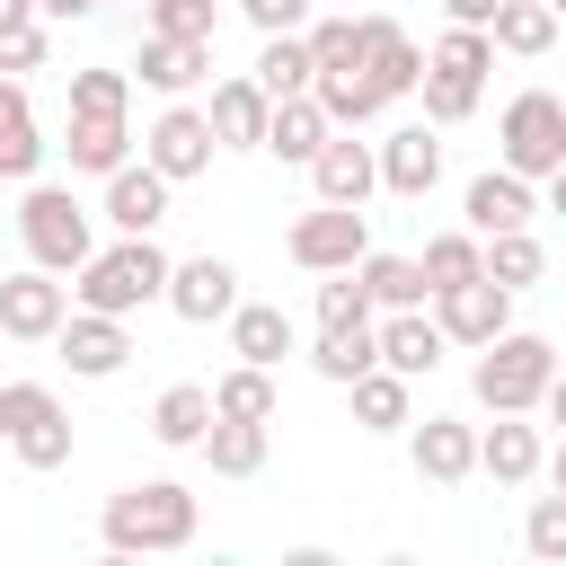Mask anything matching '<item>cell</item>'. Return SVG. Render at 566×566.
<instances>
[{"label": "cell", "mask_w": 566, "mask_h": 566, "mask_svg": "<svg viewBox=\"0 0 566 566\" xmlns=\"http://www.w3.org/2000/svg\"><path fill=\"white\" fill-rule=\"evenodd\" d=\"M486 35H495V53H522V62H539V53L557 44V9H548V0H495Z\"/></svg>", "instance_id": "f546056e"}, {"label": "cell", "mask_w": 566, "mask_h": 566, "mask_svg": "<svg viewBox=\"0 0 566 566\" xmlns=\"http://www.w3.org/2000/svg\"><path fill=\"white\" fill-rule=\"evenodd\" d=\"M0 442L27 460V469H62L71 460V416L44 380H0Z\"/></svg>", "instance_id": "8992f818"}, {"label": "cell", "mask_w": 566, "mask_h": 566, "mask_svg": "<svg viewBox=\"0 0 566 566\" xmlns=\"http://www.w3.org/2000/svg\"><path fill=\"white\" fill-rule=\"evenodd\" d=\"M460 212H469V230H478V239H495V230H531L539 195H531V177H513V168H486V177H469Z\"/></svg>", "instance_id": "9a60e30c"}, {"label": "cell", "mask_w": 566, "mask_h": 566, "mask_svg": "<svg viewBox=\"0 0 566 566\" xmlns=\"http://www.w3.org/2000/svg\"><path fill=\"white\" fill-rule=\"evenodd\" d=\"M407 460H416V478L460 486V478L478 469V424H460V416H424V424L407 433Z\"/></svg>", "instance_id": "2e32d148"}, {"label": "cell", "mask_w": 566, "mask_h": 566, "mask_svg": "<svg viewBox=\"0 0 566 566\" xmlns=\"http://www.w3.org/2000/svg\"><path fill=\"white\" fill-rule=\"evenodd\" d=\"M442 9H451V27H486L495 18V0H442Z\"/></svg>", "instance_id": "7dc6e473"}, {"label": "cell", "mask_w": 566, "mask_h": 566, "mask_svg": "<svg viewBox=\"0 0 566 566\" xmlns=\"http://www.w3.org/2000/svg\"><path fill=\"white\" fill-rule=\"evenodd\" d=\"M310 97L327 106V124H336V133H363V124L389 106V97H380L363 71H318V80H310Z\"/></svg>", "instance_id": "1f68e13d"}, {"label": "cell", "mask_w": 566, "mask_h": 566, "mask_svg": "<svg viewBox=\"0 0 566 566\" xmlns=\"http://www.w3.org/2000/svg\"><path fill=\"white\" fill-rule=\"evenodd\" d=\"M354 274H363L371 310H424V301H433V292H424V265H416V256H380V248H363V256H354Z\"/></svg>", "instance_id": "83f0119b"}, {"label": "cell", "mask_w": 566, "mask_h": 566, "mask_svg": "<svg viewBox=\"0 0 566 566\" xmlns=\"http://www.w3.org/2000/svg\"><path fill=\"white\" fill-rule=\"evenodd\" d=\"M310 186H318V203H371V186H380V159H371V142H354V133H327V142H318V159H310Z\"/></svg>", "instance_id": "5bb4252c"}, {"label": "cell", "mask_w": 566, "mask_h": 566, "mask_svg": "<svg viewBox=\"0 0 566 566\" xmlns=\"http://www.w3.org/2000/svg\"><path fill=\"white\" fill-rule=\"evenodd\" d=\"M539 407H548V424H566V371H548V389H539Z\"/></svg>", "instance_id": "c3c4849f"}, {"label": "cell", "mask_w": 566, "mask_h": 566, "mask_svg": "<svg viewBox=\"0 0 566 566\" xmlns=\"http://www.w3.org/2000/svg\"><path fill=\"white\" fill-rule=\"evenodd\" d=\"M0 71H9V80L44 71V27H35V18H27V27H0Z\"/></svg>", "instance_id": "f6af8a7d"}, {"label": "cell", "mask_w": 566, "mask_h": 566, "mask_svg": "<svg viewBox=\"0 0 566 566\" xmlns=\"http://www.w3.org/2000/svg\"><path fill=\"white\" fill-rule=\"evenodd\" d=\"M548 9H557V18H566V0H548Z\"/></svg>", "instance_id": "db71d44e"}, {"label": "cell", "mask_w": 566, "mask_h": 566, "mask_svg": "<svg viewBox=\"0 0 566 566\" xmlns=\"http://www.w3.org/2000/svg\"><path fill=\"white\" fill-rule=\"evenodd\" d=\"M539 186H548V212H566V159H557V168H548Z\"/></svg>", "instance_id": "f907efd6"}, {"label": "cell", "mask_w": 566, "mask_h": 566, "mask_svg": "<svg viewBox=\"0 0 566 566\" xmlns=\"http://www.w3.org/2000/svg\"><path fill=\"white\" fill-rule=\"evenodd\" d=\"M310 363H318V380H363L371 363H380V336L371 327H318V345H310Z\"/></svg>", "instance_id": "836d02e7"}, {"label": "cell", "mask_w": 566, "mask_h": 566, "mask_svg": "<svg viewBox=\"0 0 566 566\" xmlns=\"http://www.w3.org/2000/svg\"><path fill=\"white\" fill-rule=\"evenodd\" d=\"M327 133H336V124H327V106L301 88V97H274V106H265V142H256V150H274L283 168H310Z\"/></svg>", "instance_id": "e0dca14e"}, {"label": "cell", "mask_w": 566, "mask_h": 566, "mask_svg": "<svg viewBox=\"0 0 566 566\" xmlns=\"http://www.w3.org/2000/svg\"><path fill=\"white\" fill-rule=\"evenodd\" d=\"M424 71H451V80H478V88H486V71H495V35H486V27H451V35L424 53Z\"/></svg>", "instance_id": "74e56055"}, {"label": "cell", "mask_w": 566, "mask_h": 566, "mask_svg": "<svg viewBox=\"0 0 566 566\" xmlns=\"http://www.w3.org/2000/svg\"><path fill=\"white\" fill-rule=\"evenodd\" d=\"M433 327H442L451 345H469V354H478L486 336H504V327H513V292H504L495 274H469V283H442V292H433Z\"/></svg>", "instance_id": "ba28073f"}, {"label": "cell", "mask_w": 566, "mask_h": 566, "mask_svg": "<svg viewBox=\"0 0 566 566\" xmlns=\"http://www.w3.org/2000/svg\"><path fill=\"white\" fill-rule=\"evenodd\" d=\"M539 469H548V486H557V495H566V442H557V451H548V460H539Z\"/></svg>", "instance_id": "f5cc1de1"}, {"label": "cell", "mask_w": 566, "mask_h": 566, "mask_svg": "<svg viewBox=\"0 0 566 566\" xmlns=\"http://www.w3.org/2000/svg\"><path fill=\"white\" fill-rule=\"evenodd\" d=\"M221 327H230V354H239V363H265V371H274V363L292 354V318H283L274 301H239Z\"/></svg>", "instance_id": "4316f807"}, {"label": "cell", "mask_w": 566, "mask_h": 566, "mask_svg": "<svg viewBox=\"0 0 566 566\" xmlns=\"http://www.w3.org/2000/svg\"><path fill=\"white\" fill-rule=\"evenodd\" d=\"M18 239H27V256H35L44 274H80L88 248H97L80 195H71V186H35V177H27V203H18Z\"/></svg>", "instance_id": "277c9868"}, {"label": "cell", "mask_w": 566, "mask_h": 566, "mask_svg": "<svg viewBox=\"0 0 566 566\" xmlns=\"http://www.w3.org/2000/svg\"><path fill=\"white\" fill-rule=\"evenodd\" d=\"M363 80H371L380 97H407V88L424 80V53L407 44V27H389V18H363Z\"/></svg>", "instance_id": "ffe728a7"}, {"label": "cell", "mask_w": 566, "mask_h": 566, "mask_svg": "<svg viewBox=\"0 0 566 566\" xmlns=\"http://www.w3.org/2000/svg\"><path fill=\"white\" fill-rule=\"evenodd\" d=\"M345 389H354V424H363V433H398V424H416V416H407V407H416V380H407V371L371 363V371L345 380Z\"/></svg>", "instance_id": "d4e9b609"}, {"label": "cell", "mask_w": 566, "mask_h": 566, "mask_svg": "<svg viewBox=\"0 0 566 566\" xmlns=\"http://www.w3.org/2000/svg\"><path fill=\"white\" fill-rule=\"evenodd\" d=\"M539 460H548V451H539V424H531V416H495V424L478 433V469H486L495 486H531Z\"/></svg>", "instance_id": "d6986e66"}, {"label": "cell", "mask_w": 566, "mask_h": 566, "mask_svg": "<svg viewBox=\"0 0 566 566\" xmlns=\"http://www.w3.org/2000/svg\"><path fill=\"white\" fill-rule=\"evenodd\" d=\"M53 354H62L80 380H115V371L133 363V336H124V318H106V310H71V318L53 327Z\"/></svg>", "instance_id": "8fae6325"}, {"label": "cell", "mask_w": 566, "mask_h": 566, "mask_svg": "<svg viewBox=\"0 0 566 566\" xmlns=\"http://www.w3.org/2000/svg\"><path fill=\"white\" fill-rule=\"evenodd\" d=\"M35 18V0H0V27H27Z\"/></svg>", "instance_id": "816d5d0a"}, {"label": "cell", "mask_w": 566, "mask_h": 566, "mask_svg": "<svg viewBox=\"0 0 566 566\" xmlns=\"http://www.w3.org/2000/svg\"><path fill=\"white\" fill-rule=\"evenodd\" d=\"M301 44H310L318 71H363V18H318Z\"/></svg>", "instance_id": "ab89813d"}, {"label": "cell", "mask_w": 566, "mask_h": 566, "mask_svg": "<svg viewBox=\"0 0 566 566\" xmlns=\"http://www.w3.org/2000/svg\"><path fill=\"white\" fill-rule=\"evenodd\" d=\"M522 548L548 557V566H566V495H539V504L522 513Z\"/></svg>", "instance_id": "7bdbcfd3"}, {"label": "cell", "mask_w": 566, "mask_h": 566, "mask_svg": "<svg viewBox=\"0 0 566 566\" xmlns=\"http://www.w3.org/2000/svg\"><path fill=\"white\" fill-rule=\"evenodd\" d=\"M142 18H150V35H195V44H212V0H142Z\"/></svg>", "instance_id": "ee69618b"}, {"label": "cell", "mask_w": 566, "mask_h": 566, "mask_svg": "<svg viewBox=\"0 0 566 566\" xmlns=\"http://www.w3.org/2000/svg\"><path fill=\"white\" fill-rule=\"evenodd\" d=\"M548 371H557V345H548V336H531V327H504V336H486V345H478L469 389H478V407H486V416H531V407H539V389H548Z\"/></svg>", "instance_id": "3957f363"}, {"label": "cell", "mask_w": 566, "mask_h": 566, "mask_svg": "<svg viewBox=\"0 0 566 566\" xmlns=\"http://www.w3.org/2000/svg\"><path fill=\"white\" fill-rule=\"evenodd\" d=\"M318 327H371V292H363L354 265H336V274L318 283Z\"/></svg>", "instance_id": "60d3db41"}, {"label": "cell", "mask_w": 566, "mask_h": 566, "mask_svg": "<svg viewBox=\"0 0 566 566\" xmlns=\"http://www.w3.org/2000/svg\"><path fill=\"white\" fill-rule=\"evenodd\" d=\"M195 80H212V44H195V35H142V88L186 97Z\"/></svg>", "instance_id": "7402d4cb"}, {"label": "cell", "mask_w": 566, "mask_h": 566, "mask_svg": "<svg viewBox=\"0 0 566 566\" xmlns=\"http://www.w3.org/2000/svg\"><path fill=\"white\" fill-rule=\"evenodd\" d=\"M212 150H221V142H212V115H203V106H159V124L142 133V159H150L168 186L203 177V168H212Z\"/></svg>", "instance_id": "9c48e42d"}, {"label": "cell", "mask_w": 566, "mask_h": 566, "mask_svg": "<svg viewBox=\"0 0 566 566\" xmlns=\"http://www.w3.org/2000/svg\"><path fill=\"white\" fill-rule=\"evenodd\" d=\"M248 80H256L265 97H301V88L318 80V62H310V44H301V35H265V44H256V71H248Z\"/></svg>", "instance_id": "d6a6232c"}, {"label": "cell", "mask_w": 566, "mask_h": 566, "mask_svg": "<svg viewBox=\"0 0 566 566\" xmlns=\"http://www.w3.org/2000/svg\"><path fill=\"white\" fill-rule=\"evenodd\" d=\"M62 318H71V283H53L44 265H27V274L0 283V336H18V345H53Z\"/></svg>", "instance_id": "30bf717a"}, {"label": "cell", "mask_w": 566, "mask_h": 566, "mask_svg": "<svg viewBox=\"0 0 566 566\" xmlns=\"http://www.w3.org/2000/svg\"><path fill=\"white\" fill-rule=\"evenodd\" d=\"M239 9H248L256 35H301L310 27V0H239Z\"/></svg>", "instance_id": "bcb514c9"}, {"label": "cell", "mask_w": 566, "mask_h": 566, "mask_svg": "<svg viewBox=\"0 0 566 566\" xmlns=\"http://www.w3.org/2000/svg\"><path fill=\"white\" fill-rule=\"evenodd\" d=\"M168 310H177L186 327L230 318V310H239V265H230V256H186V265H168Z\"/></svg>", "instance_id": "7c38bea8"}, {"label": "cell", "mask_w": 566, "mask_h": 566, "mask_svg": "<svg viewBox=\"0 0 566 566\" xmlns=\"http://www.w3.org/2000/svg\"><path fill=\"white\" fill-rule=\"evenodd\" d=\"M486 274H495L504 292H531V283L548 274V248H539L531 230H495V239H486Z\"/></svg>", "instance_id": "8d00e7d4"}, {"label": "cell", "mask_w": 566, "mask_h": 566, "mask_svg": "<svg viewBox=\"0 0 566 566\" xmlns=\"http://www.w3.org/2000/svg\"><path fill=\"white\" fill-rule=\"evenodd\" d=\"M212 416H248V424H274V371L265 363H230L212 380Z\"/></svg>", "instance_id": "e575fe53"}, {"label": "cell", "mask_w": 566, "mask_h": 566, "mask_svg": "<svg viewBox=\"0 0 566 566\" xmlns=\"http://www.w3.org/2000/svg\"><path fill=\"white\" fill-rule=\"evenodd\" d=\"M363 248H371L363 203H318V212H301V221L283 230V256H292V265H310V274H336V265H354Z\"/></svg>", "instance_id": "52a82bcc"}, {"label": "cell", "mask_w": 566, "mask_h": 566, "mask_svg": "<svg viewBox=\"0 0 566 566\" xmlns=\"http://www.w3.org/2000/svg\"><path fill=\"white\" fill-rule=\"evenodd\" d=\"M424 292H442V283H469V274H486V239L478 230H442V239H424Z\"/></svg>", "instance_id": "d590c367"}, {"label": "cell", "mask_w": 566, "mask_h": 566, "mask_svg": "<svg viewBox=\"0 0 566 566\" xmlns=\"http://www.w3.org/2000/svg\"><path fill=\"white\" fill-rule=\"evenodd\" d=\"M62 150H71V168H88V177H115V168L133 159V124H124V115H71Z\"/></svg>", "instance_id": "484cf974"}, {"label": "cell", "mask_w": 566, "mask_h": 566, "mask_svg": "<svg viewBox=\"0 0 566 566\" xmlns=\"http://www.w3.org/2000/svg\"><path fill=\"white\" fill-rule=\"evenodd\" d=\"M495 150H504L513 177L539 186V177L566 159V97H557V88H522V97L504 106V124H495Z\"/></svg>", "instance_id": "5b68a950"}, {"label": "cell", "mask_w": 566, "mask_h": 566, "mask_svg": "<svg viewBox=\"0 0 566 566\" xmlns=\"http://www.w3.org/2000/svg\"><path fill=\"white\" fill-rule=\"evenodd\" d=\"M265 106H274V97H265L248 71L212 80V106H203V115H212V142H221V150H256V142H265Z\"/></svg>", "instance_id": "ac0fdd59"}, {"label": "cell", "mask_w": 566, "mask_h": 566, "mask_svg": "<svg viewBox=\"0 0 566 566\" xmlns=\"http://www.w3.org/2000/svg\"><path fill=\"white\" fill-rule=\"evenodd\" d=\"M416 88H424V124H433V133H442V124H469V115H478V80H451V71H424Z\"/></svg>", "instance_id": "b9f144b4"}, {"label": "cell", "mask_w": 566, "mask_h": 566, "mask_svg": "<svg viewBox=\"0 0 566 566\" xmlns=\"http://www.w3.org/2000/svg\"><path fill=\"white\" fill-rule=\"evenodd\" d=\"M71 301H80V310H106V318H133V310L168 301V256H159V239H150V230H124L115 248H88Z\"/></svg>", "instance_id": "6da1fadb"}, {"label": "cell", "mask_w": 566, "mask_h": 566, "mask_svg": "<svg viewBox=\"0 0 566 566\" xmlns=\"http://www.w3.org/2000/svg\"><path fill=\"white\" fill-rule=\"evenodd\" d=\"M371 159H380V186L389 195H433V177H442V142H433V124H398L389 142H371Z\"/></svg>", "instance_id": "4fadbf2b"}, {"label": "cell", "mask_w": 566, "mask_h": 566, "mask_svg": "<svg viewBox=\"0 0 566 566\" xmlns=\"http://www.w3.org/2000/svg\"><path fill=\"white\" fill-rule=\"evenodd\" d=\"M106 221H115V230H159V221H168V177H159L150 159H142V168L124 159V168L106 177Z\"/></svg>", "instance_id": "603a6c76"}, {"label": "cell", "mask_w": 566, "mask_h": 566, "mask_svg": "<svg viewBox=\"0 0 566 566\" xmlns=\"http://www.w3.org/2000/svg\"><path fill=\"white\" fill-rule=\"evenodd\" d=\"M124 106H133V71H115V62L71 71V115H124Z\"/></svg>", "instance_id": "f35d334b"}, {"label": "cell", "mask_w": 566, "mask_h": 566, "mask_svg": "<svg viewBox=\"0 0 566 566\" xmlns=\"http://www.w3.org/2000/svg\"><path fill=\"white\" fill-rule=\"evenodd\" d=\"M44 168V133H35V106H27V80L0 71V177H35Z\"/></svg>", "instance_id": "cb8c5ba5"}, {"label": "cell", "mask_w": 566, "mask_h": 566, "mask_svg": "<svg viewBox=\"0 0 566 566\" xmlns=\"http://www.w3.org/2000/svg\"><path fill=\"white\" fill-rule=\"evenodd\" d=\"M106 548L115 557H159V548H186L195 539V495L177 478H142V486H115L106 513H97Z\"/></svg>", "instance_id": "7a4b0ae2"}, {"label": "cell", "mask_w": 566, "mask_h": 566, "mask_svg": "<svg viewBox=\"0 0 566 566\" xmlns=\"http://www.w3.org/2000/svg\"><path fill=\"white\" fill-rule=\"evenodd\" d=\"M203 424H212V389H203V380H177V389H159V407H150V433H159L168 451H195V442H203Z\"/></svg>", "instance_id": "4dcf8cb0"}, {"label": "cell", "mask_w": 566, "mask_h": 566, "mask_svg": "<svg viewBox=\"0 0 566 566\" xmlns=\"http://www.w3.org/2000/svg\"><path fill=\"white\" fill-rule=\"evenodd\" d=\"M371 336H380V363H389V371H407V380H424V371L451 354V336H442L424 310H389Z\"/></svg>", "instance_id": "44dd1931"}, {"label": "cell", "mask_w": 566, "mask_h": 566, "mask_svg": "<svg viewBox=\"0 0 566 566\" xmlns=\"http://www.w3.org/2000/svg\"><path fill=\"white\" fill-rule=\"evenodd\" d=\"M97 0H35V18H88Z\"/></svg>", "instance_id": "681fc988"}, {"label": "cell", "mask_w": 566, "mask_h": 566, "mask_svg": "<svg viewBox=\"0 0 566 566\" xmlns=\"http://www.w3.org/2000/svg\"><path fill=\"white\" fill-rule=\"evenodd\" d=\"M195 451L212 460V478H256V469H265V424H248V416H212Z\"/></svg>", "instance_id": "f1b7e54d"}]
</instances>
